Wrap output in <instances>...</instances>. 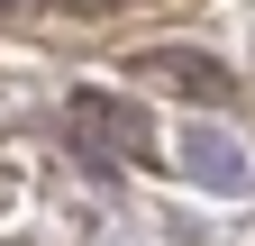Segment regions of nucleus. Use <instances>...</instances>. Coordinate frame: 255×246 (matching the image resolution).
Masks as SVG:
<instances>
[{"mask_svg": "<svg viewBox=\"0 0 255 246\" xmlns=\"http://www.w3.org/2000/svg\"><path fill=\"white\" fill-rule=\"evenodd\" d=\"M64 137H73L91 164H119V155L146 146V119L128 101H110V91H73V101H64Z\"/></svg>", "mask_w": 255, "mask_h": 246, "instance_id": "obj_2", "label": "nucleus"}, {"mask_svg": "<svg viewBox=\"0 0 255 246\" xmlns=\"http://www.w3.org/2000/svg\"><path fill=\"white\" fill-rule=\"evenodd\" d=\"M173 164H182V182L191 192H210V201H246L255 192V155H246V137L237 128H201V119H191V128L173 137Z\"/></svg>", "mask_w": 255, "mask_h": 246, "instance_id": "obj_1", "label": "nucleus"}, {"mask_svg": "<svg viewBox=\"0 0 255 246\" xmlns=\"http://www.w3.org/2000/svg\"><path fill=\"white\" fill-rule=\"evenodd\" d=\"M128 73H137V82H164L173 101H228V91H237V73L219 64V55H201V46H146Z\"/></svg>", "mask_w": 255, "mask_h": 246, "instance_id": "obj_3", "label": "nucleus"}]
</instances>
